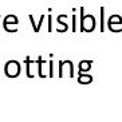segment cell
<instances>
[{
  "mask_svg": "<svg viewBox=\"0 0 122 122\" xmlns=\"http://www.w3.org/2000/svg\"><path fill=\"white\" fill-rule=\"evenodd\" d=\"M79 31L81 32H93L95 27H97V20L93 15H86L85 14V8H79Z\"/></svg>",
  "mask_w": 122,
  "mask_h": 122,
  "instance_id": "1",
  "label": "cell"
},
{
  "mask_svg": "<svg viewBox=\"0 0 122 122\" xmlns=\"http://www.w3.org/2000/svg\"><path fill=\"white\" fill-rule=\"evenodd\" d=\"M4 74L8 78H16L20 74V63L18 61H8L4 65Z\"/></svg>",
  "mask_w": 122,
  "mask_h": 122,
  "instance_id": "2",
  "label": "cell"
},
{
  "mask_svg": "<svg viewBox=\"0 0 122 122\" xmlns=\"http://www.w3.org/2000/svg\"><path fill=\"white\" fill-rule=\"evenodd\" d=\"M18 24H19V19L16 15H7L3 19V28L7 32H16L18 31Z\"/></svg>",
  "mask_w": 122,
  "mask_h": 122,
  "instance_id": "3",
  "label": "cell"
},
{
  "mask_svg": "<svg viewBox=\"0 0 122 122\" xmlns=\"http://www.w3.org/2000/svg\"><path fill=\"white\" fill-rule=\"evenodd\" d=\"M122 27V16L121 15H111L107 19V28L111 32H121Z\"/></svg>",
  "mask_w": 122,
  "mask_h": 122,
  "instance_id": "4",
  "label": "cell"
},
{
  "mask_svg": "<svg viewBox=\"0 0 122 122\" xmlns=\"http://www.w3.org/2000/svg\"><path fill=\"white\" fill-rule=\"evenodd\" d=\"M28 19H30V22H31V25H32L34 31H35V32H39L40 27H42V24H43V20L46 19V16H44V15H42V16H40V19H39V22H38V24H36V22H35V19H34L32 15H28Z\"/></svg>",
  "mask_w": 122,
  "mask_h": 122,
  "instance_id": "5",
  "label": "cell"
},
{
  "mask_svg": "<svg viewBox=\"0 0 122 122\" xmlns=\"http://www.w3.org/2000/svg\"><path fill=\"white\" fill-rule=\"evenodd\" d=\"M66 19H67V15H59L56 18V22H58V24H61L62 25V30H61V32H66L68 30V24L65 22Z\"/></svg>",
  "mask_w": 122,
  "mask_h": 122,
  "instance_id": "6",
  "label": "cell"
},
{
  "mask_svg": "<svg viewBox=\"0 0 122 122\" xmlns=\"http://www.w3.org/2000/svg\"><path fill=\"white\" fill-rule=\"evenodd\" d=\"M91 68V61H81L79 62V71H89Z\"/></svg>",
  "mask_w": 122,
  "mask_h": 122,
  "instance_id": "7",
  "label": "cell"
},
{
  "mask_svg": "<svg viewBox=\"0 0 122 122\" xmlns=\"http://www.w3.org/2000/svg\"><path fill=\"white\" fill-rule=\"evenodd\" d=\"M91 81H93V78H91L90 75H86V74H81L79 78H78V82L83 83V85H85V83H90Z\"/></svg>",
  "mask_w": 122,
  "mask_h": 122,
  "instance_id": "8",
  "label": "cell"
},
{
  "mask_svg": "<svg viewBox=\"0 0 122 122\" xmlns=\"http://www.w3.org/2000/svg\"><path fill=\"white\" fill-rule=\"evenodd\" d=\"M103 20H105V7H101V32H103Z\"/></svg>",
  "mask_w": 122,
  "mask_h": 122,
  "instance_id": "9",
  "label": "cell"
},
{
  "mask_svg": "<svg viewBox=\"0 0 122 122\" xmlns=\"http://www.w3.org/2000/svg\"><path fill=\"white\" fill-rule=\"evenodd\" d=\"M76 31V16L75 14L72 15V32H75Z\"/></svg>",
  "mask_w": 122,
  "mask_h": 122,
  "instance_id": "10",
  "label": "cell"
},
{
  "mask_svg": "<svg viewBox=\"0 0 122 122\" xmlns=\"http://www.w3.org/2000/svg\"><path fill=\"white\" fill-rule=\"evenodd\" d=\"M51 30H52V16L48 15V32H51Z\"/></svg>",
  "mask_w": 122,
  "mask_h": 122,
  "instance_id": "11",
  "label": "cell"
}]
</instances>
